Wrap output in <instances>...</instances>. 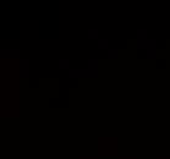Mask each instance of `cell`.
I'll return each instance as SVG.
<instances>
[]
</instances>
